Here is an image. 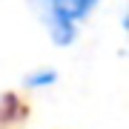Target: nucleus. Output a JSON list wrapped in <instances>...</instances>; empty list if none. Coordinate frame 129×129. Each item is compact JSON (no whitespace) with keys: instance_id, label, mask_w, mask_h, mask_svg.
I'll use <instances>...</instances> for the list:
<instances>
[{"instance_id":"nucleus-1","label":"nucleus","mask_w":129,"mask_h":129,"mask_svg":"<svg viewBox=\"0 0 129 129\" xmlns=\"http://www.w3.org/2000/svg\"><path fill=\"white\" fill-rule=\"evenodd\" d=\"M55 46H69L78 37V23L89 17L101 0H35Z\"/></svg>"},{"instance_id":"nucleus-2","label":"nucleus","mask_w":129,"mask_h":129,"mask_svg":"<svg viewBox=\"0 0 129 129\" xmlns=\"http://www.w3.org/2000/svg\"><path fill=\"white\" fill-rule=\"evenodd\" d=\"M55 80H57V72H55V69H37V72H32V75H26V86H32V89L52 86Z\"/></svg>"}]
</instances>
